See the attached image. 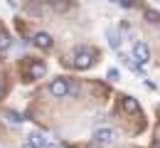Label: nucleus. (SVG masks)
<instances>
[{
    "label": "nucleus",
    "instance_id": "obj_1",
    "mask_svg": "<svg viewBox=\"0 0 160 148\" xmlns=\"http://www.w3.org/2000/svg\"><path fill=\"white\" fill-rule=\"evenodd\" d=\"M94 57H96V54H94L91 47H79V49L74 52V62L72 64H74L77 69H89V67L94 64Z\"/></svg>",
    "mask_w": 160,
    "mask_h": 148
},
{
    "label": "nucleus",
    "instance_id": "obj_2",
    "mask_svg": "<svg viewBox=\"0 0 160 148\" xmlns=\"http://www.w3.org/2000/svg\"><path fill=\"white\" fill-rule=\"evenodd\" d=\"M49 94H52L54 99H64V96H69V94H72L69 79H64V77H57V79H52V84H49Z\"/></svg>",
    "mask_w": 160,
    "mask_h": 148
},
{
    "label": "nucleus",
    "instance_id": "obj_3",
    "mask_svg": "<svg viewBox=\"0 0 160 148\" xmlns=\"http://www.w3.org/2000/svg\"><path fill=\"white\" fill-rule=\"evenodd\" d=\"M94 141H96L99 146H113V143L118 141V133H116L113 128L103 126V128H96V131H94Z\"/></svg>",
    "mask_w": 160,
    "mask_h": 148
},
{
    "label": "nucleus",
    "instance_id": "obj_4",
    "mask_svg": "<svg viewBox=\"0 0 160 148\" xmlns=\"http://www.w3.org/2000/svg\"><path fill=\"white\" fill-rule=\"evenodd\" d=\"M133 59H136L140 67L150 59V49H148V44H145V42H136V44H133Z\"/></svg>",
    "mask_w": 160,
    "mask_h": 148
},
{
    "label": "nucleus",
    "instance_id": "obj_5",
    "mask_svg": "<svg viewBox=\"0 0 160 148\" xmlns=\"http://www.w3.org/2000/svg\"><path fill=\"white\" fill-rule=\"evenodd\" d=\"M44 74H47V64L42 62V59L30 62V82H32V79H42Z\"/></svg>",
    "mask_w": 160,
    "mask_h": 148
},
{
    "label": "nucleus",
    "instance_id": "obj_6",
    "mask_svg": "<svg viewBox=\"0 0 160 148\" xmlns=\"http://www.w3.org/2000/svg\"><path fill=\"white\" fill-rule=\"evenodd\" d=\"M121 106H123V111H126V114H140V104L133 99V96H123Z\"/></svg>",
    "mask_w": 160,
    "mask_h": 148
},
{
    "label": "nucleus",
    "instance_id": "obj_7",
    "mask_svg": "<svg viewBox=\"0 0 160 148\" xmlns=\"http://www.w3.org/2000/svg\"><path fill=\"white\" fill-rule=\"evenodd\" d=\"M32 42H35V47H40V49H49V47H52V37H49L47 32H37V35L32 37Z\"/></svg>",
    "mask_w": 160,
    "mask_h": 148
},
{
    "label": "nucleus",
    "instance_id": "obj_8",
    "mask_svg": "<svg viewBox=\"0 0 160 148\" xmlns=\"http://www.w3.org/2000/svg\"><path fill=\"white\" fill-rule=\"evenodd\" d=\"M106 37H108V44H111V49H121V40H118V32H116L113 27H108V30H106Z\"/></svg>",
    "mask_w": 160,
    "mask_h": 148
},
{
    "label": "nucleus",
    "instance_id": "obj_9",
    "mask_svg": "<svg viewBox=\"0 0 160 148\" xmlns=\"http://www.w3.org/2000/svg\"><path fill=\"white\" fill-rule=\"evenodd\" d=\"M30 143H32L35 148H44L47 146V138H44L42 133H30Z\"/></svg>",
    "mask_w": 160,
    "mask_h": 148
},
{
    "label": "nucleus",
    "instance_id": "obj_10",
    "mask_svg": "<svg viewBox=\"0 0 160 148\" xmlns=\"http://www.w3.org/2000/svg\"><path fill=\"white\" fill-rule=\"evenodd\" d=\"M8 47H10V35L8 32H0V52L8 49Z\"/></svg>",
    "mask_w": 160,
    "mask_h": 148
},
{
    "label": "nucleus",
    "instance_id": "obj_11",
    "mask_svg": "<svg viewBox=\"0 0 160 148\" xmlns=\"http://www.w3.org/2000/svg\"><path fill=\"white\" fill-rule=\"evenodd\" d=\"M52 8H54V10H67V8H69V0H54Z\"/></svg>",
    "mask_w": 160,
    "mask_h": 148
},
{
    "label": "nucleus",
    "instance_id": "obj_12",
    "mask_svg": "<svg viewBox=\"0 0 160 148\" xmlns=\"http://www.w3.org/2000/svg\"><path fill=\"white\" fill-rule=\"evenodd\" d=\"M145 18H148V22H160V13H155V10H148V13H145Z\"/></svg>",
    "mask_w": 160,
    "mask_h": 148
},
{
    "label": "nucleus",
    "instance_id": "obj_13",
    "mask_svg": "<svg viewBox=\"0 0 160 148\" xmlns=\"http://www.w3.org/2000/svg\"><path fill=\"white\" fill-rule=\"evenodd\" d=\"M108 79L116 82V79H118V69H108Z\"/></svg>",
    "mask_w": 160,
    "mask_h": 148
},
{
    "label": "nucleus",
    "instance_id": "obj_14",
    "mask_svg": "<svg viewBox=\"0 0 160 148\" xmlns=\"http://www.w3.org/2000/svg\"><path fill=\"white\" fill-rule=\"evenodd\" d=\"M116 3H118V5H123V8H131V5H133V0H116Z\"/></svg>",
    "mask_w": 160,
    "mask_h": 148
},
{
    "label": "nucleus",
    "instance_id": "obj_15",
    "mask_svg": "<svg viewBox=\"0 0 160 148\" xmlns=\"http://www.w3.org/2000/svg\"><path fill=\"white\" fill-rule=\"evenodd\" d=\"M22 148H35V146H32V143H30V141H27V143H22Z\"/></svg>",
    "mask_w": 160,
    "mask_h": 148
},
{
    "label": "nucleus",
    "instance_id": "obj_16",
    "mask_svg": "<svg viewBox=\"0 0 160 148\" xmlns=\"http://www.w3.org/2000/svg\"><path fill=\"white\" fill-rule=\"evenodd\" d=\"M44 148H59V146H54V143H47V146H44Z\"/></svg>",
    "mask_w": 160,
    "mask_h": 148
},
{
    "label": "nucleus",
    "instance_id": "obj_17",
    "mask_svg": "<svg viewBox=\"0 0 160 148\" xmlns=\"http://www.w3.org/2000/svg\"><path fill=\"white\" fill-rule=\"evenodd\" d=\"M0 96H2V84H0Z\"/></svg>",
    "mask_w": 160,
    "mask_h": 148
},
{
    "label": "nucleus",
    "instance_id": "obj_18",
    "mask_svg": "<svg viewBox=\"0 0 160 148\" xmlns=\"http://www.w3.org/2000/svg\"><path fill=\"white\" fill-rule=\"evenodd\" d=\"M111 3H116V0H111Z\"/></svg>",
    "mask_w": 160,
    "mask_h": 148
}]
</instances>
